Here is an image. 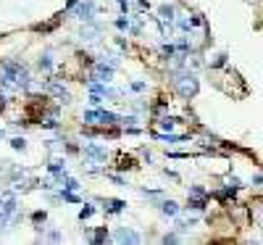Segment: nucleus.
Listing matches in <instances>:
<instances>
[{
	"label": "nucleus",
	"mask_w": 263,
	"mask_h": 245,
	"mask_svg": "<svg viewBox=\"0 0 263 245\" xmlns=\"http://www.w3.org/2000/svg\"><path fill=\"white\" fill-rule=\"evenodd\" d=\"M98 32H100L98 24H95V27H84V29H82V37H84V40H95Z\"/></svg>",
	"instance_id": "nucleus-8"
},
{
	"label": "nucleus",
	"mask_w": 263,
	"mask_h": 245,
	"mask_svg": "<svg viewBox=\"0 0 263 245\" xmlns=\"http://www.w3.org/2000/svg\"><path fill=\"white\" fill-rule=\"evenodd\" d=\"M161 211L168 213V216H176V213H179V206H176L174 201H164L161 203Z\"/></svg>",
	"instance_id": "nucleus-7"
},
{
	"label": "nucleus",
	"mask_w": 263,
	"mask_h": 245,
	"mask_svg": "<svg viewBox=\"0 0 263 245\" xmlns=\"http://www.w3.org/2000/svg\"><path fill=\"white\" fill-rule=\"evenodd\" d=\"M116 27H119V29H127L129 21H127V19H119V21H116Z\"/></svg>",
	"instance_id": "nucleus-16"
},
{
	"label": "nucleus",
	"mask_w": 263,
	"mask_h": 245,
	"mask_svg": "<svg viewBox=\"0 0 263 245\" xmlns=\"http://www.w3.org/2000/svg\"><path fill=\"white\" fill-rule=\"evenodd\" d=\"M0 135H3V129H0Z\"/></svg>",
	"instance_id": "nucleus-19"
},
{
	"label": "nucleus",
	"mask_w": 263,
	"mask_h": 245,
	"mask_svg": "<svg viewBox=\"0 0 263 245\" xmlns=\"http://www.w3.org/2000/svg\"><path fill=\"white\" fill-rule=\"evenodd\" d=\"M92 213H95V209H92V206H87V209H82V211H79V219L84 221V219H90Z\"/></svg>",
	"instance_id": "nucleus-10"
},
{
	"label": "nucleus",
	"mask_w": 263,
	"mask_h": 245,
	"mask_svg": "<svg viewBox=\"0 0 263 245\" xmlns=\"http://www.w3.org/2000/svg\"><path fill=\"white\" fill-rule=\"evenodd\" d=\"M113 240H116V243H140V235L132 232L129 227H121V229H116Z\"/></svg>",
	"instance_id": "nucleus-2"
},
{
	"label": "nucleus",
	"mask_w": 263,
	"mask_h": 245,
	"mask_svg": "<svg viewBox=\"0 0 263 245\" xmlns=\"http://www.w3.org/2000/svg\"><path fill=\"white\" fill-rule=\"evenodd\" d=\"M76 19H82V21H92V3H90V0L79 3V8H76Z\"/></svg>",
	"instance_id": "nucleus-5"
},
{
	"label": "nucleus",
	"mask_w": 263,
	"mask_h": 245,
	"mask_svg": "<svg viewBox=\"0 0 263 245\" xmlns=\"http://www.w3.org/2000/svg\"><path fill=\"white\" fill-rule=\"evenodd\" d=\"M111 76H113V69L105 64L95 66V71H92V79H100V82H111Z\"/></svg>",
	"instance_id": "nucleus-3"
},
{
	"label": "nucleus",
	"mask_w": 263,
	"mask_h": 245,
	"mask_svg": "<svg viewBox=\"0 0 263 245\" xmlns=\"http://www.w3.org/2000/svg\"><path fill=\"white\" fill-rule=\"evenodd\" d=\"M50 93L56 95L61 103H68V101H71V95H68V90H66V87H61L58 82H50Z\"/></svg>",
	"instance_id": "nucleus-4"
},
{
	"label": "nucleus",
	"mask_w": 263,
	"mask_h": 245,
	"mask_svg": "<svg viewBox=\"0 0 263 245\" xmlns=\"http://www.w3.org/2000/svg\"><path fill=\"white\" fill-rule=\"evenodd\" d=\"M76 187H79V185H76L74 179H66V190H76Z\"/></svg>",
	"instance_id": "nucleus-17"
},
{
	"label": "nucleus",
	"mask_w": 263,
	"mask_h": 245,
	"mask_svg": "<svg viewBox=\"0 0 263 245\" xmlns=\"http://www.w3.org/2000/svg\"><path fill=\"white\" fill-rule=\"evenodd\" d=\"M103 240H108V232H105V229H98V235H95V240H92V243H103Z\"/></svg>",
	"instance_id": "nucleus-13"
},
{
	"label": "nucleus",
	"mask_w": 263,
	"mask_h": 245,
	"mask_svg": "<svg viewBox=\"0 0 263 245\" xmlns=\"http://www.w3.org/2000/svg\"><path fill=\"white\" fill-rule=\"evenodd\" d=\"M174 124H176V119H164V121H161V129H168V132H171Z\"/></svg>",
	"instance_id": "nucleus-11"
},
{
	"label": "nucleus",
	"mask_w": 263,
	"mask_h": 245,
	"mask_svg": "<svg viewBox=\"0 0 263 245\" xmlns=\"http://www.w3.org/2000/svg\"><path fill=\"white\" fill-rule=\"evenodd\" d=\"M176 90H179L182 98H195L197 90H200V85H197V79H195L192 74H182L179 79H176Z\"/></svg>",
	"instance_id": "nucleus-1"
},
{
	"label": "nucleus",
	"mask_w": 263,
	"mask_h": 245,
	"mask_svg": "<svg viewBox=\"0 0 263 245\" xmlns=\"http://www.w3.org/2000/svg\"><path fill=\"white\" fill-rule=\"evenodd\" d=\"M84 156H92V158H98V161H105V150L98 148V145H87V148H84Z\"/></svg>",
	"instance_id": "nucleus-6"
},
{
	"label": "nucleus",
	"mask_w": 263,
	"mask_h": 245,
	"mask_svg": "<svg viewBox=\"0 0 263 245\" xmlns=\"http://www.w3.org/2000/svg\"><path fill=\"white\" fill-rule=\"evenodd\" d=\"M105 206H108V211H111V213H119V211H124V206H127V203H124V201H105Z\"/></svg>",
	"instance_id": "nucleus-9"
},
{
	"label": "nucleus",
	"mask_w": 263,
	"mask_h": 245,
	"mask_svg": "<svg viewBox=\"0 0 263 245\" xmlns=\"http://www.w3.org/2000/svg\"><path fill=\"white\" fill-rule=\"evenodd\" d=\"M11 145H13V150H24V148H27V142L21 140V137H16V140H11Z\"/></svg>",
	"instance_id": "nucleus-12"
},
{
	"label": "nucleus",
	"mask_w": 263,
	"mask_h": 245,
	"mask_svg": "<svg viewBox=\"0 0 263 245\" xmlns=\"http://www.w3.org/2000/svg\"><path fill=\"white\" fill-rule=\"evenodd\" d=\"M50 66H53V64H50V58H48V56H45V58H40V69H45V71H48Z\"/></svg>",
	"instance_id": "nucleus-14"
},
{
	"label": "nucleus",
	"mask_w": 263,
	"mask_h": 245,
	"mask_svg": "<svg viewBox=\"0 0 263 245\" xmlns=\"http://www.w3.org/2000/svg\"><path fill=\"white\" fill-rule=\"evenodd\" d=\"M50 240L58 243V240H61V232H56V229H53V232H50Z\"/></svg>",
	"instance_id": "nucleus-18"
},
{
	"label": "nucleus",
	"mask_w": 263,
	"mask_h": 245,
	"mask_svg": "<svg viewBox=\"0 0 263 245\" xmlns=\"http://www.w3.org/2000/svg\"><path fill=\"white\" fill-rule=\"evenodd\" d=\"M32 219L37 221V224H40V221H45V211H37V213H34V216H32Z\"/></svg>",
	"instance_id": "nucleus-15"
}]
</instances>
